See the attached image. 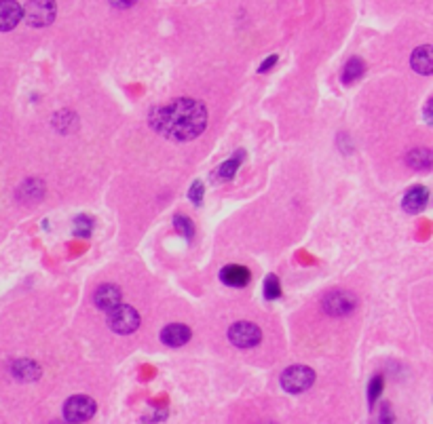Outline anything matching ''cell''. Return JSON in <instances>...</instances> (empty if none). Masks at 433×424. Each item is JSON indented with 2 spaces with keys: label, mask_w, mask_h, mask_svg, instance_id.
I'll return each instance as SVG.
<instances>
[{
  "label": "cell",
  "mask_w": 433,
  "mask_h": 424,
  "mask_svg": "<svg viewBox=\"0 0 433 424\" xmlns=\"http://www.w3.org/2000/svg\"><path fill=\"white\" fill-rule=\"evenodd\" d=\"M410 64H412V68L419 72V74L429 76L433 70L432 47H429V45H423V47H419V49H415V51H412V58H410Z\"/></svg>",
  "instance_id": "cell-15"
},
{
  "label": "cell",
  "mask_w": 433,
  "mask_h": 424,
  "mask_svg": "<svg viewBox=\"0 0 433 424\" xmlns=\"http://www.w3.org/2000/svg\"><path fill=\"white\" fill-rule=\"evenodd\" d=\"M282 295V285H279V279L275 275L267 277L264 281V298L267 300H277Z\"/></svg>",
  "instance_id": "cell-21"
},
{
  "label": "cell",
  "mask_w": 433,
  "mask_h": 424,
  "mask_svg": "<svg viewBox=\"0 0 433 424\" xmlns=\"http://www.w3.org/2000/svg\"><path fill=\"white\" fill-rule=\"evenodd\" d=\"M425 119H427V123H432V102H427V108H425Z\"/></svg>",
  "instance_id": "cell-27"
},
{
  "label": "cell",
  "mask_w": 433,
  "mask_h": 424,
  "mask_svg": "<svg viewBox=\"0 0 433 424\" xmlns=\"http://www.w3.org/2000/svg\"><path fill=\"white\" fill-rule=\"evenodd\" d=\"M315 382V371L306 365H292L282 374V386L289 395L304 393L313 386Z\"/></svg>",
  "instance_id": "cell-4"
},
{
  "label": "cell",
  "mask_w": 433,
  "mask_h": 424,
  "mask_svg": "<svg viewBox=\"0 0 433 424\" xmlns=\"http://www.w3.org/2000/svg\"><path fill=\"white\" fill-rule=\"evenodd\" d=\"M11 374L21 382H32L41 376V367H38V363H34L30 359H19L11 365Z\"/></svg>",
  "instance_id": "cell-13"
},
{
  "label": "cell",
  "mask_w": 433,
  "mask_h": 424,
  "mask_svg": "<svg viewBox=\"0 0 433 424\" xmlns=\"http://www.w3.org/2000/svg\"><path fill=\"white\" fill-rule=\"evenodd\" d=\"M173 222H176V228H178V232H182V237L184 239H193V234H195V226H193V222H191V217H186V215H176L173 217Z\"/></svg>",
  "instance_id": "cell-20"
},
{
  "label": "cell",
  "mask_w": 433,
  "mask_h": 424,
  "mask_svg": "<svg viewBox=\"0 0 433 424\" xmlns=\"http://www.w3.org/2000/svg\"><path fill=\"white\" fill-rule=\"evenodd\" d=\"M97 406L87 395H74L64 403V418L68 424H82L93 418Z\"/></svg>",
  "instance_id": "cell-5"
},
{
  "label": "cell",
  "mask_w": 433,
  "mask_h": 424,
  "mask_svg": "<svg viewBox=\"0 0 433 424\" xmlns=\"http://www.w3.org/2000/svg\"><path fill=\"white\" fill-rule=\"evenodd\" d=\"M191 330L184 325V323H169L167 327H163L161 332V340L163 344L171 347V349H178V347H184L188 340H191Z\"/></svg>",
  "instance_id": "cell-10"
},
{
  "label": "cell",
  "mask_w": 433,
  "mask_h": 424,
  "mask_svg": "<svg viewBox=\"0 0 433 424\" xmlns=\"http://www.w3.org/2000/svg\"><path fill=\"white\" fill-rule=\"evenodd\" d=\"M138 0H110V4L112 6H117V9H129V6H134Z\"/></svg>",
  "instance_id": "cell-25"
},
{
  "label": "cell",
  "mask_w": 433,
  "mask_h": 424,
  "mask_svg": "<svg viewBox=\"0 0 433 424\" xmlns=\"http://www.w3.org/2000/svg\"><path fill=\"white\" fill-rule=\"evenodd\" d=\"M241 163H243V152L239 150V152H235L228 161H224V163L218 167L216 173H214L216 182H228V180H232V175L237 173V169H239Z\"/></svg>",
  "instance_id": "cell-17"
},
{
  "label": "cell",
  "mask_w": 433,
  "mask_h": 424,
  "mask_svg": "<svg viewBox=\"0 0 433 424\" xmlns=\"http://www.w3.org/2000/svg\"><path fill=\"white\" fill-rule=\"evenodd\" d=\"M23 17V9L15 0H0V32L13 30Z\"/></svg>",
  "instance_id": "cell-9"
},
{
  "label": "cell",
  "mask_w": 433,
  "mask_h": 424,
  "mask_svg": "<svg viewBox=\"0 0 433 424\" xmlns=\"http://www.w3.org/2000/svg\"><path fill=\"white\" fill-rule=\"evenodd\" d=\"M264 424H275V423H264Z\"/></svg>",
  "instance_id": "cell-28"
},
{
  "label": "cell",
  "mask_w": 433,
  "mask_h": 424,
  "mask_svg": "<svg viewBox=\"0 0 433 424\" xmlns=\"http://www.w3.org/2000/svg\"><path fill=\"white\" fill-rule=\"evenodd\" d=\"M108 327L121 336L134 334L140 327V315L134 306L127 304H119L117 308H112L108 312Z\"/></svg>",
  "instance_id": "cell-2"
},
{
  "label": "cell",
  "mask_w": 433,
  "mask_h": 424,
  "mask_svg": "<svg viewBox=\"0 0 433 424\" xmlns=\"http://www.w3.org/2000/svg\"><path fill=\"white\" fill-rule=\"evenodd\" d=\"M228 340L239 349H254V347L260 344L262 332H260L258 325H254L250 321H237L228 330Z\"/></svg>",
  "instance_id": "cell-6"
},
{
  "label": "cell",
  "mask_w": 433,
  "mask_h": 424,
  "mask_svg": "<svg viewBox=\"0 0 433 424\" xmlns=\"http://www.w3.org/2000/svg\"><path fill=\"white\" fill-rule=\"evenodd\" d=\"M220 279H222L224 285H228V287H245V285L250 283V279H252V275H250V271H247L245 266H241V264H230V266H224V268H222Z\"/></svg>",
  "instance_id": "cell-11"
},
{
  "label": "cell",
  "mask_w": 433,
  "mask_h": 424,
  "mask_svg": "<svg viewBox=\"0 0 433 424\" xmlns=\"http://www.w3.org/2000/svg\"><path fill=\"white\" fill-rule=\"evenodd\" d=\"M380 424H393V412H391L389 403H385L380 410Z\"/></svg>",
  "instance_id": "cell-24"
},
{
  "label": "cell",
  "mask_w": 433,
  "mask_h": 424,
  "mask_svg": "<svg viewBox=\"0 0 433 424\" xmlns=\"http://www.w3.org/2000/svg\"><path fill=\"white\" fill-rule=\"evenodd\" d=\"M53 424H62V423H53Z\"/></svg>",
  "instance_id": "cell-29"
},
{
  "label": "cell",
  "mask_w": 433,
  "mask_h": 424,
  "mask_svg": "<svg viewBox=\"0 0 433 424\" xmlns=\"http://www.w3.org/2000/svg\"><path fill=\"white\" fill-rule=\"evenodd\" d=\"M321 306L332 317H347V315H351L356 310L358 298L347 289H332V291H328L324 295Z\"/></svg>",
  "instance_id": "cell-3"
},
{
  "label": "cell",
  "mask_w": 433,
  "mask_h": 424,
  "mask_svg": "<svg viewBox=\"0 0 433 424\" xmlns=\"http://www.w3.org/2000/svg\"><path fill=\"white\" fill-rule=\"evenodd\" d=\"M91 232H93V219L89 215H78L74 219V234L80 239H87L91 237Z\"/></svg>",
  "instance_id": "cell-19"
},
{
  "label": "cell",
  "mask_w": 433,
  "mask_h": 424,
  "mask_svg": "<svg viewBox=\"0 0 433 424\" xmlns=\"http://www.w3.org/2000/svg\"><path fill=\"white\" fill-rule=\"evenodd\" d=\"M406 163H408L410 169H417V171H429L433 165L432 150H429V148H417V150H410Z\"/></svg>",
  "instance_id": "cell-16"
},
{
  "label": "cell",
  "mask_w": 433,
  "mask_h": 424,
  "mask_svg": "<svg viewBox=\"0 0 433 424\" xmlns=\"http://www.w3.org/2000/svg\"><path fill=\"white\" fill-rule=\"evenodd\" d=\"M55 2L53 0H30L23 9V17L32 28H45L55 19Z\"/></svg>",
  "instance_id": "cell-7"
},
{
  "label": "cell",
  "mask_w": 433,
  "mask_h": 424,
  "mask_svg": "<svg viewBox=\"0 0 433 424\" xmlns=\"http://www.w3.org/2000/svg\"><path fill=\"white\" fill-rule=\"evenodd\" d=\"M427 201H429V190L425 186H415L404 197V210L408 213H421L427 207Z\"/></svg>",
  "instance_id": "cell-12"
},
{
  "label": "cell",
  "mask_w": 433,
  "mask_h": 424,
  "mask_svg": "<svg viewBox=\"0 0 433 424\" xmlns=\"http://www.w3.org/2000/svg\"><path fill=\"white\" fill-rule=\"evenodd\" d=\"M383 386H385V378H383V376H374L372 382H370V386H368V399H370V403H374V401L380 397Z\"/></svg>",
  "instance_id": "cell-22"
},
{
  "label": "cell",
  "mask_w": 433,
  "mask_h": 424,
  "mask_svg": "<svg viewBox=\"0 0 433 424\" xmlns=\"http://www.w3.org/2000/svg\"><path fill=\"white\" fill-rule=\"evenodd\" d=\"M121 298H123L121 289H119L117 285H110V283L100 285V287L95 289V293H93L95 306H97L100 310H108V312L121 304Z\"/></svg>",
  "instance_id": "cell-8"
},
{
  "label": "cell",
  "mask_w": 433,
  "mask_h": 424,
  "mask_svg": "<svg viewBox=\"0 0 433 424\" xmlns=\"http://www.w3.org/2000/svg\"><path fill=\"white\" fill-rule=\"evenodd\" d=\"M363 74H365V64L361 62L360 58H351L347 62L345 70H343L341 80H343V85H353L356 80H360Z\"/></svg>",
  "instance_id": "cell-18"
},
{
  "label": "cell",
  "mask_w": 433,
  "mask_h": 424,
  "mask_svg": "<svg viewBox=\"0 0 433 424\" xmlns=\"http://www.w3.org/2000/svg\"><path fill=\"white\" fill-rule=\"evenodd\" d=\"M203 192H205L203 184H201V182H195V184L191 186L188 197H191V201H193L195 205H201V201H203Z\"/></svg>",
  "instance_id": "cell-23"
},
{
  "label": "cell",
  "mask_w": 433,
  "mask_h": 424,
  "mask_svg": "<svg viewBox=\"0 0 433 424\" xmlns=\"http://www.w3.org/2000/svg\"><path fill=\"white\" fill-rule=\"evenodd\" d=\"M45 197V184L41 180H28L19 186L17 199L23 203H36Z\"/></svg>",
  "instance_id": "cell-14"
},
{
  "label": "cell",
  "mask_w": 433,
  "mask_h": 424,
  "mask_svg": "<svg viewBox=\"0 0 433 424\" xmlns=\"http://www.w3.org/2000/svg\"><path fill=\"white\" fill-rule=\"evenodd\" d=\"M150 127L176 141H191L199 138L208 127V110L201 102L180 97L169 104L156 106L148 116Z\"/></svg>",
  "instance_id": "cell-1"
},
{
  "label": "cell",
  "mask_w": 433,
  "mask_h": 424,
  "mask_svg": "<svg viewBox=\"0 0 433 424\" xmlns=\"http://www.w3.org/2000/svg\"><path fill=\"white\" fill-rule=\"evenodd\" d=\"M275 64H277V55H271L267 62H262V64H260V72H269L271 68H273V66H275Z\"/></svg>",
  "instance_id": "cell-26"
}]
</instances>
